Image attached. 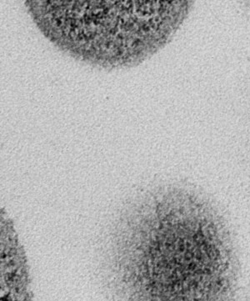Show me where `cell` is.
<instances>
[{"label": "cell", "mask_w": 250, "mask_h": 301, "mask_svg": "<svg viewBox=\"0 0 250 301\" xmlns=\"http://www.w3.org/2000/svg\"><path fill=\"white\" fill-rule=\"evenodd\" d=\"M135 234V274L142 291L159 299L226 300L239 274L232 236L200 194L182 189L153 194Z\"/></svg>", "instance_id": "obj_1"}]
</instances>
